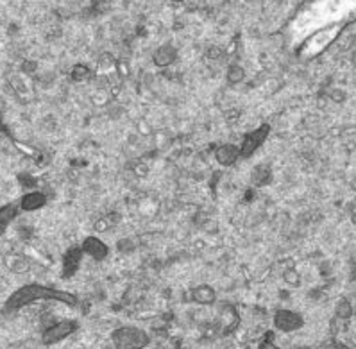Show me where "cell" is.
Listing matches in <instances>:
<instances>
[{
    "label": "cell",
    "mask_w": 356,
    "mask_h": 349,
    "mask_svg": "<svg viewBox=\"0 0 356 349\" xmlns=\"http://www.w3.org/2000/svg\"><path fill=\"white\" fill-rule=\"evenodd\" d=\"M215 298H217V295H215V291L208 285L197 286V289H193L192 292V299L199 305H211L215 301Z\"/></svg>",
    "instance_id": "cell-11"
},
{
    "label": "cell",
    "mask_w": 356,
    "mask_h": 349,
    "mask_svg": "<svg viewBox=\"0 0 356 349\" xmlns=\"http://www.w3.org/2000/svg\"><path fill=\"white\" fill-rule=\"evenodd\" d=\"M81 258H83V247L76 245V247H70L65 254L63 260V276L65 278H72L74 274L79 270Z\"/></svg>",
    "instance_id": "cell-6"
},
{
    "label": "cell",
    "mask_w": 356,
    "mask_h": 349,
    "mask_svg": "<svg viewBox=\"0 0 356 349\" xmlns=\"http://www.w3.org/2000/svg\"><path fill=\"white\" fill-rule=\"evenodd\" d=\"M90 77V70L84 65H79V67L74 68V79L76 81H86Z\"/></svg>",
    "instance_id": "cell-14"
},
{
    "label": "cell",
    "mask_w": 356,
    "mask_h": 349,
    "mask_svg": "<svg viewBox=\"0 0 356 349\" xmlns=\"http://www.w3.org/2000/svg\"><path fill=\"white\" fill-rule=\"evenodd\" d=\"M40 299H56V301L72 305V307L77 303V299L72 294H67V292H59L54 291V289H47V286L40 285H29L17 291L9 298L8 305H6V310H18V308L34 303V301H40Z\"/></svg>",
    "instance_id": "cell-1"
},
{
    "label": "cell",
    "mask_w": 356,
    "mask_h": 349,
    "mask_svg": "<svg viewBox=\"0 0 356 349\" xmlns=\"http://www.w3.org/2000/svg\"><path fill=\"white\" fill-rule=\"evenodd\" d=\"M15 208L13 206H4L0 208V233L6 232V227L9 226V222L15 219Z\"/></svg>",
    "instance_id": "cell-12"
},
{
    "label": "cell",
    "mask_w": 356,
    "mask_h": 349,
    "mask_svg": "<svg viewBox=\"0 0 356 349\" xmlns=\"http://www.w3.org/2000/svg\"><path fill=\"white\" fill-rule=\"evenodd\" d=\"M227 77H229L231 83H240V81L243 79V70L240 67H236V65H233V67L229 68V74H227Z\"/></svg>",
    "instance_id": "cell-13"
},
{
    "label": "cell",
    "mask_w": 356,
    "mask_h": 349,
    "mask_svg": "<svg viewBox=\"0 0 356 349\" xmlns=\"http://www.w3.org/2000/svg\"><path fill=\"white\" fill-rule=\"evenodd\" d=\"M176 56H177V51L172 45L159 47L154 54V63L158 65V67H168L170 63H174Z\"/></svg>",
    "instance_id": "cell-9"
},
{
    "label": "cell",
    "mask_w": 356,
    "mask_h": 349,
    "mask_svg": "<svg viewBox=\"0 0 356 349\" xmlns=\"http://www.w3.org/2000/svg\"><path fill=\"white\" fill-rule=\"evenodd\" d=\"M83 252L90 254L93 260H104V258L108 257L109 249L101 238H97V236H88V238L83 242Z\"/></svg>",
    "instance_id": "cell-7"
},
{
    "label": "cell",
    "mask_w": 356,
    "mask_h": 349,
    "mask_svg": "<svg viewBox=\"0 0 356 349\" xmlns=\"http://www.w3.org/2000/svg\"><path fill=\"white\" fill-rule=\"evenodd\" d=\"M77 330V323L76 320H61V323L52 324L51 328H47L43 332L42 341L43 344L51 346V344H58V342L65 341L67 336H70L72 333Z\"/></svg>",
    "instance_id": "cell-3"
},
{
    "label": "cell",
    "mask_w": 356,
    "mask_h": 349,
    "mask_svg": "<svg viewBox=\"0 0 356 349\" xmlns=\"http://www.w3.org/2000/svg\"><path fill=\"white\" fill-rule=\"evenodd\" d=\"M268 133H270V127H268L267 124H264V126H260L256 131H252L251 135L245 136L242 145H240V156H242V158H249V156L254 154V152L260 149L261 143L267 140Z\"/></svg>",
    "instance_id": "cell-4"
},
{
    "label": "cell",
    "mask_w": 356,
    "mask_h": 349,
    "mask_svg": "<svg viewBox=\"0 0 356 349\" xmlns=\"http://www.w3.org/2000/svg\"><path fill=\"white\" fill-rule=\"evenodd\" d=\"M45 204V195L40 194V192H31V194L24 195V199L20 201V206L22 210L26 211H33V210H38Z\"/></svg>",
    "instance_id": "cell-10"
},
{
    "label": "cell",
    "mask_w": 356,
    "mask_h": 349,
    "mask_svg": "<svg viewBox=\"0 0 356 349\" xmlns=\"http://www.w3.org/2000/svg\"><path fill=\"white\" fill-rule=\"evenodd\" d=\"M215 158H217V161L220 165L229 167V165H233L240 158V149H236L235 145H231V143H226V145H220V147L217 149Z\"/></svg>",
    "instance_id": "cell-8"
},
{
    "label": "cell",
    "mask_w": 356,
    "mask_h": 349,
    "mask_svg": "<svg viewBox=\"0 0 356 349\" xmlns=\"http://www.w3.org/2000/svg\"><path fill=\"white\" fill-rule=\"evenodd\" d=\"M337 349H348L346 346H337Z\"/></svg>",
    "instance_id": "cell-15"
},
{
    "label": "cell",
    "mask_w": 356,
    "mask_h": 349,
    "mask_svg": "<svg viewBox=\"0 0 356 349\" xmlns=\"http://www.w3.org/2000/svg\"><path fill=\"white\" fill-rule=\"evenodd\" d=\"M274 326H276L280 332H296L302 326V317L299 316L298 311L292 310H280L276 311V316H274Z\"/></svg>",
    "instance_id": "cell-5"
},
{
    "label": "cell",
    "mask_w": 356,
    "mask_h": 349,
    "mask_svg": "<svg viewBox=\"0 0 356 349\" xmlns=\"http://www.w3.org/2000/svg\"><path fill=\"white\" fill-rule=\"evenodd\" d=\"M111 341H113L115 349H143L149 346L151 339L142 328L122 326L111 333Z\"/></svg>",
    "instance_id": "cell-2"
}]
</instances>
